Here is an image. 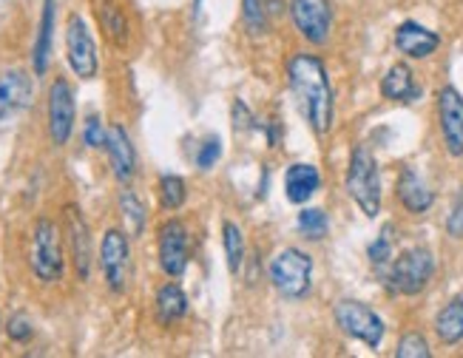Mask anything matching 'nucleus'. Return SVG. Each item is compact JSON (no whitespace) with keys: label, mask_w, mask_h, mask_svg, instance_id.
Masks as SVG:
<instances>
[{"label":"nucleus","mask_w":463,"mask_h":358,"mask_svg":"<svg viewBox=\"0 0 463 358\" xmlns=\"http://www.w3.org/2000/svg\"><path fill=\"white\" fill-rule=\"evenodd\" d=\"M156 193H159V205L165 211H179L188 199V185L179 174H163L159 176Z\"/></svg>","instance_id":"26"},{"label":"nucleus","mask_w":463,"mask_h":358,"mask_svg":"<svg viewBox=\"0 0 463 358\" xmlns=\"http://www.w3.org/2000/svg\"><path fill=\"white\" fill-rule=\"evenodd\" d=\"M241 26L250 37L268 34V4L265 0H241Z\"/></svg>","instance_id":"28"},{"label":"nucleus","mask_w":463,"mask_h":358,"mask_svg":"<svg viewBox=\"0 0 463 358\" xmlns=\"http://www.w3.org/2000/svg\"><path fill=\"white\" fill-rule=\"evenodd\" d=\"M347 196L355 203V208L367 219H375L381 213V203H384V191H381V168L378 159L367 146H355L350 151L347 163Z\"/></svg>","instance_id":"3"},{"label":"nucleus","mask_w":463,"mask_h":358,"mask_svg":"<svg viewBox=\"0 0 463 358\" xmlns=\"http://www.w3.org/2000/svg\"><path fill=\"white\" fill-rule=\"evenodd\" d=\"M435 335L440 344L455 347L463 342V298L455 296L435 316Z\"/></svg>","instance_id":"23"},{"label":"nucleus","mask_w":463,"mask_h":358,"mask_svg":"<svg viewBox=\"0 0 463 358\" xmlns=\"http://www.w3.org/2000/svg\"><path fill=\"white\" fill-rule=\"evenodd\" d=\"M106 139H109V128L103 126V119L97 114H89L83 123V143L97 151V148H106Z\"/></svg>","instance_id":"31"},{"label":"nucleus","mask_w":463,"mask_h":358,"mask_svg":"<svg viewBox=\"0 0 463 358\" xmlns=\"http://www.w3.org/2000/svg\"><path fill=\"white\" fill-rule=\"evenodd\" d=\"M435 253L424 245H412L392 256V262L381 273V278H384V287L392 296H418L430 287L435 278Z\"/></svg>","instance_id":"2"},{"label":"nucleus","mask_w":463,"mask_h":358,"mask_svg":"<svg viewBox=\"0 0 463 358\" xmlns=\"http://www.w3.org/2000/svg\"><path fill=\"white\" fill-rule=\"evenodd\" d=\"M296 231L310 242H321L330 231V219L321 208H301L296 216Z\"/></svg>","instance_id":"27"},{"label":"nucleus","mask_w":463,"mask_h":358,"mask_svg":"<svg viewBox=\"0 0 463 358\" xmlns=\"http://www.w3.org/2000/svg\"><path fill=\"white\" fill-rule=\"evenodd\" d=\"M154 313H156V322L163 327H171L176 322H183L188 316V296L185 290L179 287L176 282H168L156 290V298H154Z\"/></svg>","instance_id":"22"},{"label":"nucleus","mask_w":463,"mask_h":358,"mask_svg":"<svg viewBox=\"0 0 463 358\" xmlns=\"http://www.w3.org/2000/svg\"><path fill=\"white\" fill-rule=\"evenodd\" d=\"M94 14H97V24L103 29L109 43L123 49L131 34L128 12L123 9V4H119V0H94Z\"/></svg>","instance_id":"20"},{"label":"nucleus","mask_w":463,"mask_h":358,"mask_svg":"<svg viewBox=\"0 0 463 358\" xmlns=\"http://www.w3.org/2000/svg\"><path fill=\"white\" fill-rule=\"evenodd\" d=\"M367 259L378 273L387 270V265L392 262V225L381 228L378 239H373L370 248H367Z\"/></svg>","instance_id":"29"},{"label":"nucleus","mask_w":463,"mask_h":358,"mask_svg":"<svg viewBox=\"0 0 463 358\" xmlns=\"http://www.w3.org/2000/svg\"><path fill=\"white\" fill-rule=\"evenodd\" d=\"M438 46L440 34L427 29L424 24H418V20H404L395 29V49L410 60H427L438 52Z\"/></svg>","instance_id":"17"},{"label":"nucleus","mask_w":463,"mask_h":358,"mask_svg":"<svg viewBox=\"0 0 463 358\" xmlns=\"http://www.w3.org/2000/svg\"><path fill=\"white\" fill-rule=\"evenodd\" d=\"M288 89L307 128L316 137H327L335 123V91L321 57L310 52H296L288 60Z\"/></svg>","instance_id":"1"},{"label":"nucleus","mask_w":463,"mask_h":358,"mask_svg":"<svg viewBox=\"0 0 463 358\" xmlns=\"http://www.w3.org/2000/svg\"><path fill=\"white\" fill-rule=\"evenodd\" d=\"M290 17L296 32L310 46H325L333 32V6L330 0H290Z\"/></svg>","instance_id":"11"},{"label":"nucleus","mask_w":463,"mask_h":358,"mask_svg":"<svg viewBox=\"0 0 463 358\" xmlns=\"http://www.w3.org/2000/svg\"><path fill=\"white\" fill-rule=\"evenodd\" d=\"M99 270L111 293H123L128 287V270H131V245L128 233L119 228H109L99 239Z\"/></svg>","instance_id":"10"},{"label":"nucleus","mask_w":463,"mask_h":358,"mask_svg":"<svg viewBox=\"0 0 463 358\" xmlns=\"http://www.w3.org/2000/svg\"><path fill=\"white\" fill-rule=\"evenodd\" d=\"M430 355H432V350L420 333H404L398 338L395 358H430Z\"/></svg>","instance_id":"30"},{"label":"nucleus","mask_w":463,"mask_h":358,"mask_svg":"<svg viewBox=\"0 0 463 358\" xmlns=\"http://www.w3.org/2000/svg\"><path fill=\"white\" fill-rule=\"evenodd\" d=\"M253 128H259L256 117H253L250 108L239 99V103H233V131H236V134H248V131H253Z\"/></svg>","instance_id":"35"},{"label":"nucleus","mask_w":463,"mask_h":358,"mask_svg":"<svg viewBox=\"0 0 463 358\" xmlns=\"http://www.w3.org/2000/svg\"><path fill=\"white\" fill-rule=\"evenodd\" d=\"M333 318L338 330L350 335L353 342H361L370 350H378L384 344V335H387V325L370 305L358 302V298H341L333 307Z\"/></svg>","instance_id":"6"},{"label":"nucleus","mask_w":463,"mask_h":358,"mask_svg":"<svg viewBox=\"0 0 463 358\" xmlns=\"http://www.w3.org/2000/svg\"><path fill=\"white\" fill-rule=\"evenodd\" d=\"M313 270H316V262L310 253H305L301 248H281L270 259L268 276H270L273 290L281 298L301 302V298L313 290Z\"/></svg>","instance_id":"5"},{"label":"nucleus","mask_w":463,"mask_h":358,"mask_svg":"<svg viewBox=\"0 0 463 358\" xmlns=\"http://www.w3.org/2000/svg\"><path fill=\"white\" fill-rule=\"evenodd\" d=\"M119 216H123V225H126V233L128 236H143L146 233V225H148V208L146 203L139 199L131 188L119 191Z\"/></svg>","instance_id":"24"},{"label":"nucleus","mask_w":463,"mask_h":358,"mask_svg":"<svg viewBox=\"0 0 463 358\" xmlns=\"http://www.w3.org/2000/svg\"><path fill=\"white\" fill-rule=\"evenodd\" d=\"M29 268L37 282L54 285L63 278L66 270V248H63V231L49 216H40L32 228L29 242Z\"/></svg>","instance_id":"4"},{"label":"nucleus","mask_w":463,"mask_h":358,"mask_svg":"<svg viewBox=\"0 0 463 358\" xmlns=\"http://www.w3.org/2000/svg\"><path fill=\"white\" fill-rule=\"evenodd\" d=\"M66 242H69V253H71V265L80 282H86L91 276V262H94V253H91V233H89V222L86 216L80 213L77 205L66 208Z\"/></svg>","instance_id":"14"},{"label":"nucleus","mask_w":463,"mask_h":358,"mask_svg":"<svg viewBox=\"0 0 463 358\" xmlns=\"http://www.w3.org/2000/svg\"><path fill=\"white\" fill-rule=\"evenodd\" d=\"M438 126L452 156H463V94L455 86L438 91Z\"/></svg>","instance_id":"13"},{"label":"nucleus","mask_w":463,"mask_h":358,"mask_svg":"<svg viewBox=\"0 0 463 358\" xmlns=\"http://www.w3.org/2000/svg\"><path fill=\"white\" fill-rule=\"evenodd\" d=\"M32 97H34V83L29 71L9 69L0 74V128L24 114L32 106Z\"/></svg>","instance_id":"12"},{"label":"nucleus","mask_w":463,"mask_h":358,"mask_svg":"<svg viewBox=\"0 0 463 358\" xmlns=\"http://www.w3.org/2000/svg\"><path fill=\"white\" fill-rule=\"evenodd\" d=\"M54 26H57V0H43L40 9V24H37V37L32 46V69L37 77H43L52 63L54 52Z\"/></svg>","instance_id":"18"},{"label":"nucleus","mask_w":463,"mask_h":358,"mask_svg":"<svg viewBox=\"0 0 463 358\" xmlns=\"http://www.w3.org/2000/svg\"><path fill=\"white\" fill-rule=\"evenodd\" d=\"M381 97L392 103H415L420 97V86L415 80V71L407 63H395L381 77Z\"/></svg>","instance_id":"21"},{"label":"nucleus","mask_w":463,"mask_h":358,"mask_svg":"<svg viewBox=\"0 0 463 358\" xmlns=\"http://www.w3.org/2000/svg\"><path fill=\"white\" fill-rule=\"evenodd\" d=\"M46 123H49V139L52 146L63 148L74 134L77 123V103H74V89L66 77H54L49 86L46 99Z\"/></svg>","instance_id":"7"},{"label":"nucleus","mask_w":463,"mask_h":358,"mask_svg":"<svg viewBox=\"0 0 463 358\" xmlns=\"http://www.w3.org/2000/svg\"><path fill=\"white\" fill-rule=\"evenodd\" d=\"M447 233L452 239H463V191L452 199V208L447 213V222H444Z\"/></svg>","instance_id":"34"},{"label":"nucleus","mask_w":463,"mask_h":358,"mask_svg":"<svg viewBox=\"0 0 463 358\" xmlns=\"http://www.w3.org/2000/svg\"><path fill=\"white\" fill-rule=\"evenodd\" d=\"M106 154H109V165L111 174L119 185H128L137 176V151L131 137L123 126H109V139H106Z\"/></svg>","instance_id":"15"},{"label":"nucleus","mask_w":463,"mask_h":358,"mask_svg":"<svg viewBox=\"0 0 463 358\" xmlns=\"http://www.w3.org/2000/svg\"><path fill=\"white\" fill-rule=\"evenodd\" d=\"M219 156H222V139L208 137L205 143L199 146V151H196V168L199 171H211L219 163Z\"/></svg>","instance_id":"33"},{"label":"nucleus","mask_w":463,"mask_h":358,"mask_svg":"<svg viewBox=\"0 0 463 358\" xmlns=\"http://www.w3.org/2000/svg\"><path fill=\"white\" fill-rule=\"evenodd\" d=\"M66 60H69V69L80 80H94L99 71V54H97L94 34L86 24V17L77 12L66 17Z\"/></svg>","instance_id":"8"},{"label":"nucleus","mask_w":463,"mask_h":358,"mask_svg":"<svg viewBox=\"0 0 463 358\" xmlns=\"http://www.w3.org/2000/svg\"><path fill=\"white\" fill-rule=\"evenodd\" d=\"M156 256L165 276L179 278L191 262V233L183 219H165L156 233Z\"/></svg>","instance_id":"9"},{"label":"nucleus","mask_w":463,"mask_h":358,"mask_svg":"<svg viewBox=\"0 0 463 358\" xmlns=\"http://www.w3.org/2000/svg\"><path fill=\"white\" fill-rule=\"evenodd\" d=\"M222 248H225V259H228V270L236 276L245 265V233L236 222H222Z\"/></svg>","instance_id":"25"},{"label":"nucleus","mask_w":463,"mask_h":358,"mask_svg":"<svg viewBox=\"0 0 463 358\" xmlns=\"http://www.w3.org/2000/svg\"><path fill=\"white\" fill-rule=\"evenodd\" d=\"M321 188V171L313 163H293L285 171V199L293 205H307Z\"/></svg>","instance_id":"19"},{"label":"nucleus","mask_w":463,"mask_h":358,"mask_svg":"<svg viewBox=\"0 0 463 358\" xmlns=\"http://www.w3.org/2000/svg\"><path fill=\"white\" fill-rule=\"evenodd\" d=\"M395 196L401 208H404L407 213H427L432 205H435V191L430 188V183L424 176H420L415 168H401L398 174V183H395Z\"/></svg>","instance_id":"16"},{"label":"nucleus","mask_w":463,"mask_h":358,"mask_svg":"<svg viewBox=\"0 0 463 358\" xmlns=\"http://www.w3.org/2000/svg\"><path fill=\"white\" fill-rule=\"evenodd\" d=\"M6 335L12 338L14 344H26L32 342V335H34V325H32V318L26 313H14L9 322H6Z\"/></svg>","instance_id":"32"}]
</instances>
